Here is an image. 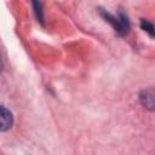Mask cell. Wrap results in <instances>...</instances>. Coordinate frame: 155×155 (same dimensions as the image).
<instances>
[{
    "mask_svg": "<svg viewBox=\"0 0 155 155\" xmlns=\"http://www.w3.org/2000/svg\"><path fill=\"white\" fill-rule=\"evenodd\" d=\"M33 6H34V11L36 13V17H38V21H40L41 23L44 22V16H42V4L41 2H38V1H34L33 2Z\"/></svg>",
    "mask_w": 155,
    "mask_h": 155,
    "instance_id": "5",
    "label": "cell"
},
{
    "mask_svg": "<svg viewBox=\"0 0 155 155\" xmlns=\"http://www.w3.org/2000/svg\"><path fill=\"white\" fill-rule=\"evenodd\" d=\"M140 27L143 30L148 31L150 36H154V25L151 22H149L148 19H142L140 21Z\"/></svg>",
    "mask_w": 155,
    "mask_h": 155,
    "instance_id": "4",
    "label": "cell"
},
{
    "mask_svg": "<svg viewBox=\"0 0 155 155\" xmlns=\"http://www.w3.org/2000/svg\"><path fill=\"white\" fill-rule=\"evenodd\" d=\"M1 70H2V63H1V59H0V73H1Z\"/></svg>",
    "mask_w": 155,
    "mask_h": 155,
    "instance_id": "6",
    "label": "cell"
},
{
    "mask_svg": "<svg viewBox=\"0 0 155 155\" xmlns=\"http://www.w3.org/2000/svg\"><path fill=\"white\" fill-rule=\"evenodd\" d=\"M140 102L145 108H148L150 110L153 109V107H154V91H153V88L145 90L140 93Z\"/></svg>",
    "mask_w": 155,
    "mask_h": 155,
    "instance_id": "3",
    "label": "cell"
},
{
    "mask_svg": "<svg viewBox=\"0 0 155 155\" xmlns=\"http://www.w3.org/2000/svg\"><path fill=\"white\" fill-rule=\"evenodd\" d=\"M12 122H13V117L11 111L5 107L0 105V132L7 131L12 126Z\"/></svg>",
    "mask_w": 155,
    "mask_h": 155,
    "instance_id": "2",
    "label": "cell"
},
{
    "mask_svg": "<svg viewBox=\"0 0 155 155\" xmlns=\"http://www.w3.org/2000/svg\"><path fill=\"white\" fill-rule=\"evenodd\" d=\"M101 13L105 18V21L109 22L120 35H126L128 33V30H130V21H128L126 15L120 13L117 17H115V16H113L109 12H105V11H102Z\"/></svg>",
    "mask_w": 155,
    "mask_h": 155,
    "instance_id": "1",
    "label": "cell"
}]
</instances>
